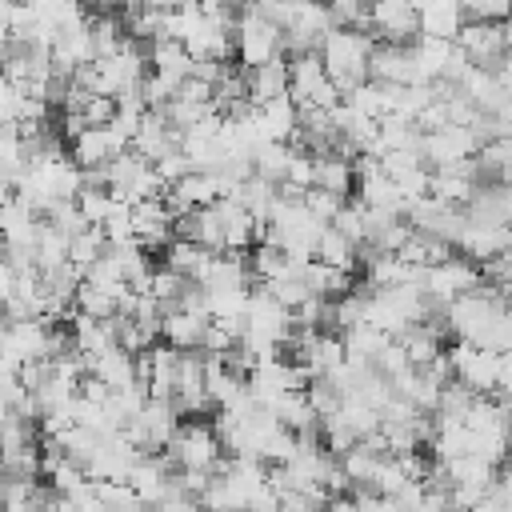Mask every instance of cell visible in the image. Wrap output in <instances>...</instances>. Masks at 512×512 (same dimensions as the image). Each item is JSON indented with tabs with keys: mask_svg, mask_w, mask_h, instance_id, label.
Segmentation results:
<instances>
[{
	"mask_svg": "<svg viewBox=\"0 0 512 512\" xmlns=\"http://www.w3.org/2000/svg\"><path fill=\"white\" fill-rule=\"evenodd\" d=\"M372 48H376V36L368 28H348V24H336L324 44H320V60L332 76V84L348 96L360 80H368V60H372Z\"/></svg>",
	"mask_w": 512,
	"mask_h": 512,
	"instance_id": "1",
	"label": "cell"
},
{
	"mask_svg": "<svg viewBox=\"0 0 512 512\" xmlns=\"http://www.w3.org/2000/svg\"><path fill=\"white\" fill-rule=\"evenodd\" d=\"M236 56L244 68H256V64L284 56V24H276L256 4H248L236 16Z\"/></svg>",
	"mask_w": 512,
	"mask_h": 512,
	"instance_id": "2",
	"label": "cell"
},
{
	"mask_svg": "<svg viewBox=\"0 0 512 512\" xmlns=\"http://www.w3.org/2000/svg\"><path fill=\"white\" fill-rule=\"evenodd\" d=\"M480 280H484L480 264H476L472 256H464V252H448L444 260H436V264H428V268L420 272L424 296H428L432 304H440V308H448L456 296L480 288Z\"/></svg>",
	"mask_w": 512,
	"mask_h": 512,
	"instance_id": "3",
	"label": "cell"
},
{
	"mask_svg": "<svg viewBox=\"0 0 512 512\" xmlns=\"http://www.w3.org/2000/svg\"><path fill=\"white\" fill-rule=\"evenodd\" d=\"M168 456H172L180 468L216 472L228 452H224V444H220V436H216V428H212L208 420H188V424H180V428L172 432Z\"/></svg>",
	"mask_w": 512,
	"mask_h": 512,
	"instance_id": "4",
	"label": "cell"
},
{
	"mask_svg": "<svg viewBox=\"0 0 512 512\" xmlns=\"http://www.w3.org/2000/svg\"><path fill=\"white\" fill-rule=\"evenodd\" d=\"M176 428H180V408H176V400L148 396L144 408L124 424V436H128L140 452H160V448H168V440H172Z\"/></svg>",
	"mask_w": 512,
	"mask_h": 512,
	"instance_id": "5",
	"label": "cell"
},
{
	"mask_svg": "<svg viewBox=\"0 0 512 512\" xmlns=\"http://www.w3.org/2000/svg\"><path fill=\"white\" fill-rule=\"evenodd\" d=\"M448 364H452V376L464 380L472 392H496L500 388V352L488 344L460 340L448 348Z\"/></svg>",
	"mask_w": 512,
	"mask_h": 512,
	"instance_id": "6",
	"label": "cell"
},
{
	"mask_svg": "<svg viewBox=\"0 0 512 512\" xmlns=\"http://www.w3.org/2000/svg\"><path fill=\"white\" fill-rule=\"evenodd\" d=\"M456 44L468 56V64L500 68L508 56V28L500 20H464L456 32Z\"/></svg>",
	"mask_w": 512,
	"mask_h": 512,
	"instance_id": "7",
	"label": "cell"
},
{
	"mask_svg": "<svg viewBox=\"0 0 512 512\" xmlns=\"http://www.w3.org/2000/svg\"><path fill=\"white\" fill-rule=\"evenodd\" d=\"M480 152V136L472 132V124H444L432 132H420V156L428 168H444L456 160H468Z\"/></svg>",
	"mask_w": 512,
	"mask_h": 512,
	"instance_id": "8",
	"label": "cell"
},
{
	"mask_svg": "<svg viewBox=\"0 0 512 512\" xmlns=\"http://www.w3.org/2000/svg\"><path fill=\"white\" fill-rule=\"evenodd\" d=\"M124 148H132V136L120 128V124H96V128H84L72 144H68V156L80 164V168H104L112 156H120Z\"/></svg>",
	"mask_w": 512,
	"mask_h": 512,
	"instance_id": "9",
	"label": "cell"
},
{
	"mask_svg": "<svg viewBox=\"0 0 512 512\" xmlns=\"http://www.w3.org/2000/svg\"><path fill=\"white\" fill-rule=\"evenodd\" d=\"M456 248L464 256H472L476 264H484V260H492V256H500V252L512 248V224H504V220H480V216H468L464 212V228L456 236Z\"/></svg>",
	"mask_w": 512,
	"mask_h": 512,
	"instance_id": "10",
	"label": "cell"
},
{
	"mask_svg": "<svg viewBox=\"0 0 512 512\" xmlns=\"http://www.w3.org/2000/svg\"><path fill=\"white\" fill-rule=\"evenodd\" d=\"M372 12V36L392 44H416L420 40V16L412 0H368Z\"/></svg>",
	"mask_w": 512,
	"mask_h": 512,
	"instance_id": "11",
	"label": "cell"
},
{
	"mask_svg": "<svg viewBox=\"0 0 512 512\" xmlns=\"http://www.w3.org/2000/svg\"><path fill=\"white\" fill-rule=\"evenodd\" d=\"M136 360H140V380L148 384V396L172 400V392H176V372H180V348L168 344V340H156V344L144 348Z\"/></svg>",
	"mask_w": 512,
	"mask_h": 512,
	"instance_id": "12",
	"label": "cell"
},
{
	"mask_svg": "<svg viewBox=\"0 0 512 512\" xmlns=\"http://www.w3.org/2000/svg\"><path fill=\"white\" fill-rule=\"evenodd\" d=\"M368 76H372V80H384V84H416V80H420L416 48H412V44L376 40L372 60H368Z\"/></svg>",
	"mask_w": 512,
	"mask_h": 512,
	"instance_id": "13",
	"label": "cell"
},
{
	"mask_svg": "<svg viewBox=\"0 0 512 512\" xmlns=\"http://www.w3.org/2000/svg\"><path fill=\"white\" fill-rule=\"evenodd\" d=\"M184 44H188L192 60H204V56H212V60H228V56L236 52V24L200 12V20L192 24V32H188Z\"/></svg>",
	"mask_w": 512,
	"mask_h": 512,
	"instance_id": "14",
	"label": "cell"
},
{
	"mask_svg": "<svg viewBox=\"0 0 512 512\" xmlns=\"http://www.w3.org/2000/svg\"><path fill=\"white\" fill-rule=\"evenodd\" d=\"M132 228H136V244H144L148 252L164 248L172 240V208H168V200L164 196L136 200L132 204Z\"/></svg>",
	"mask_w": 512,
	"mask_h": 512,
	"instance_id": "15",
	"label": "cell"
},
{
	"mask_svg": "<svg viewBox=\"0 0 512 512\" xmlns=\"http://www.w3.org/2000/svg\"><path fill=\"white\" fill-rule=\"evenodd\" d=\"M208 312L204 308H168L164 312V320H160V340H168V344H176L180 352L184 348H200L204 344V332H208Z\"/></svg>",
	"mask_w": 512,
	"mask_h": 512,
	"instance_id": "16",
	"label": "cell"
},
{
	"mask_svg": "<svg viewBox=\"0 0 512 512\" xmlns=\"http://www.w3.org/2000/svg\"><path fill=\"white\" fill-rule=\"evenodd\" d=\"M456 88H460L464 96H472V104H476L480 112H500V104L508 100V88H504L500 72H496V68H480V64H468V72L460 76Z\"/></svg>",
	"mask_w": 512,
	"mask_h": 512,
	"instance_id": "17",
	"label": "cell"
},
{
	"mask_svg": "<svg viewBox=\"0 0 512 512\" xmlns=\"http://www.w3.org/2000/svg\"><path fill=\"white\" fill-rule=\"evenodd\" d=\"M416 16H420V36H452L460 32V24L468 20L460 0H412Z\"/></svg>",
	"mask_w": 512,
	"mask_h": 512,
	"instance_id": "18",
	"label": "cell"
},
{
	"mask_svg": "<svg viewBox=\"0 0 512 512\" xmlns=\"http://www.w3.org/2000/svg\"><path fill=\"white\" fill-rule=\"evenodd\" d=\"M320 264H332V268H348V272H356V264H360V244L356 240H348L336 224H324L320 228V236H316V252H312Z\"/></svg>",
	"mask_w": 512,
	"mask_h": 512,
	"instance_id": "19",
	"label": "cell"
},
{
	"mask_svg": "<svg viewBox=\"0 0 512 512\" xmlns=\"http://www.w3.org/2000/svg\"><path fill=\"white\" fill-rule=\"evenodd\" d=\"M208 260H212V248H204L200 240L172 236V240L164 244V264H168L172 272L188 276V280H200V272L208 268Z\"/></svg>",
	"mask_w": 512,
	"mask_h": 512,
	"instance_id": "20",
	"label": "cell"
},
{
	"mask_svg": "<svg viewBox=\"0 0 512 512\" xmlns=\"http://www.w3.org/2000/svg\"><path fill=\"white\" fill-rule=\"evenodd\" d=\"M244 72H248V100L252 104H264V100L288 92V56H276V60L244 68Z\"/></svg>",
	"mask_w": 512,
	"mask_h": 512,
	"instance_id": "21",
	"label": "cell"
},
{
	"mask_svg": "<svg viewBox=\"0 0 512 512\" xmlns=\"http://www.w3.org/2000/svg\"><path fill=\"white\" fill-rule=\"evenodd\" d=\"M260 116H264V128H268L272 140H292L296 124H300V104H296L292 92H280V96L260 104Z\"/></svg>",
	"mask_w": 512,
	"mask_h": 512,
	"instance_id": "22",
	"label": "cell"
},
{
	"mask_svg": "<svg viewBox=\"0 0 512 512\" xmlns=\"http://www.w3.org/2000/svg\"><path fill=\"white\" fill-rule=\"evenodd\" d=\"M288 160H292V144H288V140H268V144H260L256 156H252L256 172H260L264 180H272V184H280V180L288 176Z\"/></svg>",
	"mask_w": 512,
	"mask_h": 512,
	"instance_id": "23",
	"label": "cell"
},
{
	"mask_svg": "<svg viewBox=\"0 0 512 512\" xmlns=\"http://www.w3.org/2000/svg\"><path fill=\"white\" fill-rule=\"evenodd\" d=\"M108 248V236H104V224H88V228H80L72 240H68V260L84 272L100 252Z\"/></svg>",
	"mask_w": 512,
	"mask_h": 512,
	"instance_id": "24",
	"label": "cell"
},
{
	"mask_svg": "<svg viewBox=\"0 0 512 512\" xmlns=\"http://www.w3.org/2000/svg\"><path fill=\"white\" fill-rule=\"evenodd\" d=\"M76 312H88V316H116L120 312V296L116 292H108V288H100V284H92V280H80V288H76Z\"/></svg>",
	"mask_w": 512,
	"mask_h": 512,
	"instance_id": "25",
	"label": "cell"
},
{
	"mask_svg": "<svg viewBox=\"0 0 512 512\" xmlns=\"http://www.w3.org/2000/svg\"><path fill=\"white\" fill-rule=\"evenodd\" d=\"M76 204H80V212H84V220L88 224H104L108 220V212L120 204L108 188H96V184H84L80 188V196H76Z\"/></svg>",
	"mask_w": 512,
	"mask_h": 512,
	"instance_id": "26",
	"label": "cell"
},
{
	"mask_svg": "<svg viewBox=\"0 0 512 512\" xmlns=\"http://www.w3.org/2000/svg\"><path fill=\"white\" fill-rule=\"evenodd\" d=\"M344 200H348V196L328 192V188H320V184H312V188L304 192V204H308V208H312V216H320L324 224H332V220H336V212L344 208Z\"/></svg>",
	"mask_w": 512,
	"mask_h": 512,
	"instance_id": "27",
	"label": "cell"
},
{
	"mask_svg": "<svg viewBox=\"0 0 512 512\" xmlns=\"http://www.w3.org/2000/svg\"><path fill=\"white\" fill-rule=\"evenodd\" d=\"M96 492H100L104 508H136L140 504V496L128 480H96Z\"/></svg>",
	"mask_w": 512,
	"mask_h": 512,
	"instance_id": "28",
	"label": "cell"
},
{
	"mask_svg": "<svg viewBox=\"0 0 512 512\" xmlns=\"http://www.w3.org/2000/svg\"><path fill=\"white\" fill-rule=\"evenodd\" d=\"M76 112L84 116V124H88V128H96V124H108V120L116 116V96H104V92H88V96H84V104H80Z\"/></svg>",
	"mask_w": 512,
	"mask_h": 512,
	"instance_id": "29",
	"label": "cell"
},
{
	"mask_svg": "<svg viewBox=\"0 0 512 512\" xmlns=\"http://www.w3.org/2000/svg\"><path fill=\"white\" fill-rule=\"evenodd\" d=\"M332 224H336L348 240L364 244V204H360V200H356V204H352V200H344V208L336 212V220H332Z\"/></svg>",
	"mask_w": 512,
	"mask_h": 512,
	"instance_id": "30",
	"label": "cell"
},
{
	"mask_svg": "<svg viewBox=\"0 0 512 512\" xmlns=\"http://www.w3.org/2000/svg\"><path fill=\"white\" fill-rule=\"evenodd\" d=\"M152 164H156V172L164 176V184H176L180 176H188V172L196 168V164H192V156H188L184 148H172L168 156H160V160H152Z\"/></svg>",
	"mask_w": 512,
	"mask_h": 512,
	"instance_id": "31",
	"label": "cell"
},
{
	"mask_svg": "<svg viewBox=\"0 0 512 512\" xmlns=\"http://www.w3.org/2000/svg\"><path fill=\"white\" fill-rule=\"evenodd\" d=\"M468 20H508L512 16V0H468Z\"/></svg>",
	"mask_w": 512,
	"mask_h": 512,
	"instance_id": "32",
	"label": "cell"
},
{
	"mask_svg": "<svg viewBox=\"0 0 512 512\" xmlns=\"http://www.w3.org/2000/svg\"><path fill=\"white\" fill-rule=\"evenodd\" d=\"M500 396H508V400H512V384H508V388H500Z\"/></svg>",
	"mask_w": 512,
	"mask_h": 512,
	"instance_id": "33",
	"label": "cell"
}]
</instances>
